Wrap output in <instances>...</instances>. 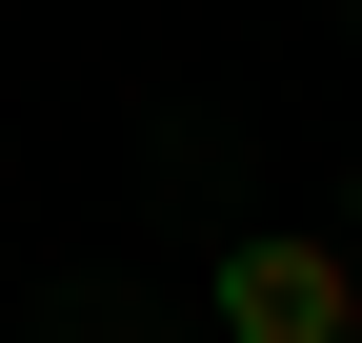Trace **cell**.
I'll return each mask as SVG.
<instances>
[{"label": "cell", "instance_id": "obj_2", "mask_svg": "<svg viewBox=\"0 0 362 343\" xmlns=\"http://www.w3.org/2000/svg\"><path fill=\"white\" fill-rule=\"evenodd\" d=\"M342 242H362V162H342Z\"/></svg>", "mask_w": 362, "mask_h": 343}, {"label": "cell", "instance_id": "obj_1", "mask_svg": "<svg viewBox=\"0 0 362 343\" xmlns=\"http://www.w3.org/2000/svg\"><path fill=\"white\" fill-rule=\"evenodd\" d=\"M202 323L221 343H362V242L342 223H242L202 263Z\"/></svg>", "mask_w": 362, "mask_h": 343}, {"label": "cell", "instance_id": "obj_3", "mask_svg": "<svg viewBox=\"0 0 362 343\" xmlns=\"http://www.w3.org/2000/svg\"><path fill=\"white\" fill-rule=\"evenodd\" d=\"M81 343H161V323H81Z\"/></svg>", "mask_w": 362, "mask_h": 343}]
</instances>
